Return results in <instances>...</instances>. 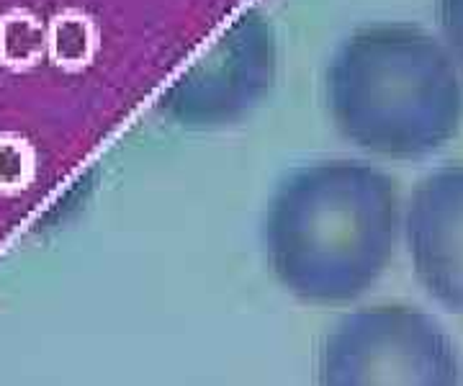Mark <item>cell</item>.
Returning <instances> with one entry per match:
<instances>
[{"mask_svg": "<svg viewBox=\"0 0 463 386\" xmlns=\"http://www.w3.org/2000/svg\"><path fill=\"white\" fill-rule=\"evenodd\" d=\"M399 224V188L386 170L361 157L309 160L268 196L265 263L291 299L345 306L389 268Z\"/></svg>", "mask_w": 463, "mask_h": 386, "instance_id": "obj_1", "label": "cell"}, {"mask_svg": "<svg viewBox=\"0 0 463 386\" xmlns=\"http://www.w3.org/2000/svg\"><path fill=\"white\" fill-rule=\"evenodd\" d=\"M322 101L350 147L379 160L417 163L461 135L463 70L428 29L371 21L332 50Z\"/></svg>", "mask_w": 463, "mask_h": 386, "instance_id": "obj_2", "label": "cell"}, {"mask_svg": "<svg viewBox=\"0 0 463 386\" xmlns=\"http://www.w3.org/2000/svg\"><path fill=\"white\" fill-rule=\"evenodd\" d=\"M315 386H463L461 351L417 306H361L319 340Z\"/></svg>", "mask_w": 463, "mask_h": 386, "instance_id": "obj_3", "label": "cell"}, {"mask_svg": "<svg viewBox=\"0 0 463 386\" xmlns=\"http://www.w3.org/2000/svg\"><path fill=\"white\" fill-rule=\"evenodd\" d=\"M276 80V34L268 18L245 11L212 47L183 70L160 99L167 118L191 129H216L255 111Z\"/></svg>", "mask_w": 463, "mask_h": 386, "instance_id": "obj_4", "label": "cell"}, {"mask_svg": "<svg viewBox=\"0 0 463 386\" xmlns=\"http://www.w3.org/2000/svg\"><path fill=\"white\" fill-rule=\"evenodd\" d=\"M402 227L414 278L443 309L463 315V163L414 184Z\"/></svg>", "mask_w": 463, "mask_h": 386, "instance_id": "obj_5", "label": "cell"}, {"mask_svg": "<svg viewBox=\"0 0 463 386\" xmlns=\"http://www.w3.org/2000/svg\"><path fill=\"white\" fill-rule=\"evenodd\" d=\"M438 36L463 70V0H435Z\"/></svg>", "mask_w": 463, "mask_h": 386, "instance_id": "obj_6", "label": "cell"}]
</instances>
